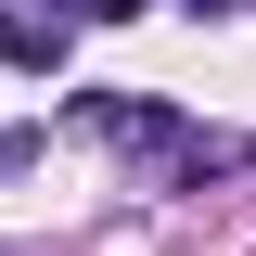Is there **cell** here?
I'll list each match as a JSON object with an SVG mask.
<instances>
[{
	"mask_svg": "<svg viewBox=\"0 0 256 256\" xmlns=\"http://www.w3.org/2000/svg\"><path fill=\"white\" fill-rule=\"evenodd\" d=\"M77 13H102V26H128V13H141V0H77Z\"/></svg>",
	"mask_w": 256,
	"mask_h": 256,
	"instance_id": "6da1fadb",
	"label": "cell"
}]
</instances>
